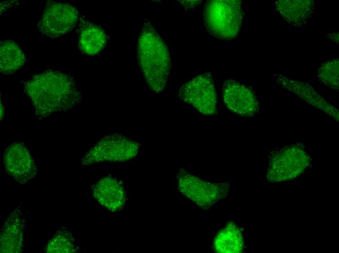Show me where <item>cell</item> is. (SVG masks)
<instances>
[{
  "instance_id": "obj_1",
  "label": "cell",
  "mask_w": 339,
  "mask_h": 253,
  "mask_svg": "<svg viewBox=\"0 0 339 253\" xmlns=\"http://www.w3.org/2000/svg\"><path fill=\"white\" fill-rule=\"evenodd\" d=\"M24 92L31 99L38 120L66 111L81 100L73 75L53 70L34 75L24 83Z\"/></svg>"
},
{
  "instance_id": "obj_2",
  "label": "cell",
  "mask_w": 339,
  "mask_h": 253,
  "mask_svg": "<svg viewBox=\"0 0 339 253\" xmlns=\"http://www.w3.org/2000/svg\"><path fill=\"white\" fill-rule=\"evenodd\" d=\"M137 59L149 89L159 94L165 89L171 69L168 48L148 21L144 23L137 44Z\"/></svg>"
},
{
  "instance_id": "obj_3",
  "label": "cell",
  "mask_w": 339,
  "mask_h": 253,
  "mask_svg": "<svg viewBox=\"0 0 339 253\" xmlns=\"http://www.w3.org/2000/svg\"><path fill=\"white\" fill-rule=\"evenodd\" d=\"M240 0H209L205 4L204 18L207 31L214 37L231 40L238 36L244 12Z\"/></svg>"
},
{
  "instance_id": "obj_4",
  "label": "cell",
  "mask_w": 339,
  "mask_h": 253,
  "mask_svg": "<svg viewBox=\"0 0 339 253\" xmlns=\"http://www.w3.org/2000/svg\"><path fill=\"white\" fill-rule=\"evenodd\" d=\"M267 172L271 182H282L296 178L310 165L311 159L301 144L287 145L272 151Z\"/></svg>"
},
{
  "instance_id": "obj_5",
  "label": "cell",
  "mask_w": 339,
  "mask_h": 253,
  "mask_svg": "<svg viewBox=\"0 0 339 253\" xmlns=\"http://www.w3.org/2000/svg\"><path fill=\"white\" fill-rule=\"evenodd\" d=\"M140 145L121 134L107 135L100 140L83 156L82 165L103 162H124L134 158Z\"/></svg>"
},
{
  "instance_id": "obj_6",
  "label": "cell",
  "mask_w": 339,
  "mask_h": 253,
  "mask_svg": "<svg viewBox=\"0 0 339 253\" xmlns=\"http://www.w3.org/2000/svg\"><path fill=\"white\" fill-rule=\"evenodd\" d=\"M178 97L206 116L217 114V93L211 73L209 72L182 85Z\"/></svg>"
},
{
  "instance_id": "obj_7",
  "label": "cell",
  "mask_w": 339,
  "mask_h": 253,
  "mask_svg": "<svg viewBox=\"0 0 339 253\" xmlns=\"http://www.w3.org/2000/svg\"><path fill=\"white\" fill-rule=\"evenodd\" d=\"M180 192L202 208H207L225 197L228 190L227 183H211L200 179L181 169L177 175Z\"/></svg>"
},
{
  "instance_id": "obj_8",
  "label": "cell",
  "mask_w": 339,
  "mask_h": 253,
  "mask_svg": "<svg viewBox=\"0 0 339 253\" xmlns=\"http://www.w3.org/2000/svg\"><path fill=\"white\" fill-rule=\"evenodd\" d=\"M78 19V12L76 7L69 3L49 1L38 27L43 34L56 38L71 31Z\"/></svg>"
},
{
  "instance_id": "obj_9",
  "label": "cell",
  "mask_w": 339,
  "mask_h": 253,
  "mask_svg": "<svg viewBox=\"0 0 339 253\" xmlns=\"http://www.w3.org/2000/svg\"><path fill=\"white\" fill-rule=\"evenodd\" d=\"M222 97L226 108L236 114L251 117L259 110V101L253 91L234 79L225 80Z\"/></svg>"
},
{
  "instance_id": "obj_10",
  "label": "cell",
  "mask_w": 339,
  "mask_h": 253,
  "mask_svg": "<svg viewBox=\"0 0 339 253\" xmlns=\"http://www.w3.org/2000/svg\"><path fill=\"white\" fill-rule=\"evenodd\" d=\"M3 160L6 172L20 183L28 182L38 173L36 164L22 143H14L7 147Z\"/></svg>"
},
{
  "instance_id": "obj_11",
  "label": "cell",
  "mask_w": 339,
  "mask_h": 253,
  "mask_svg": "<svg viewBox=\"0 0 339 253\" xmlns=\"http://www.w3.org/2000/svg\"><path fill=\"white\" fill-rule=\"evenodd\" d=\"M93 194L101 205L111 211L122 210L126 203L123 181L112 177L103 178L95 184L93 186Z\"/></svg>"
},
{
  "instance_id": "obj_12",
  "label": "cell",
  "mask_w": 339,
  "mask_h": 253,
  "mask_svg": "<svg viewBox=\"0 0 339 253\" xmlns=\"http://www.w3.org/2000/svg\"><path fill=\"white\" fill-rule=\"evenodd\" d=\"M277 83L309 104L339 121V110L323 98L308 83L290 79L281 74L274 75Z\"/></svg>"
},
{
  "instance_id": "obj_13",
  "label": "cell",
  "mask_w": 339,
  "mask_h": 253,
  "mask_svg": "<svg viewBox=\"0 0 339 253\" xmlns=\"http://www.w3.org/2000/svg\"><path fill=\"white\" fill-rule=\"evenodd\" d=\"M24 220L21 211L15 209L6 218L0 232V253H21Z\"/></svg>"
},
{
  "instance_id": "obj_14",
  "label": "cell",
  "mask_w": 339,
  "mask_h": 253,
  "mask_svg": "<svg viewBox=\"0 0 339 253\" xmlns=\"http://www.w3.org/2000/svg\"><path fill=\"white\" fill-rule=\"evenodd\" d=\"M275 8L283 19L297 27H303L310 21L315 4L313 0H279Z\"/></svg>"
},
{
  "instance_id": "obj_15",
  "label": "cell",
  "mask_w": 339,
  "mask_h": 253,
  "mask_svg": "<svg viewBox=\"0 0 339 253\" xmlns=\"http://www.w3.org/2000/svg\"><path fill=\"white\" fill-rule=\"evenodd\" d=\"M79 30L78 47L82 53L94 55L106 47L107 36L100 26L82 19Z\"/></svg>"
},
{
  "instance_id": "obj_16",
  "label": "cell",
  "mask_w": 339,
  "mask_h": 253,
  "mask_svg": "<svg viewBox=\"0 0 339 253\" xmlns=\"http://www.w3.org/2000/svg\"><path fill=\"white\" fill-rule=\"evenodd\" d=\"M244 239L240 229L233 222H229L214 237L213 248L216 253H241Z\"/></svg>"
},
{
  "instance_id": "obj_17",
  "label": "cell",
  "mask_w": 339,
  "mask_h": 253,
  "mask_svg": "<svg viewBox=\"0 0 339 253\" xmlns=\"http://www.w3.org/2000/svg\"><path fill=\"white\" fill-rule=\"evenodd\" d=\"M0 68L1 73L12 74L19 69L25 62L21 48L12 40L0 41Z\"/></svg>"
},
{
  "instance_id": "obj_18",
  "label": "cell",
  "mask_w": 339,
  "mask_h": 253,
  "mask_svg": "<svg viewBox=\"0 0 339 253\" xmlns=\"http://www.w3.org/2000/svg\"><path fill=\"white\" fill-rule=\"evenodd\" d=\"M77 250L72 233L65 228L57 231L45 248L46 252L50 253H75Z\"/></svg>"
},
{
  "instance_id": "obj_19",
  "label": "cell",
  "mask_w": 339,
  "mask_h": 253,
  "mask_svg": "<svg viewBox=\"0 0 339 253\" xmlns=\"http://www.w3.org/2000/svg\"><path fill=\"white\" fill-rule=\"evenodd\" d=\"M339 59L323 63L318 70V80L322 85L332 89H339Z\"/></svg>"
},
{
  "instance_id": "obj_20",
  "label": "cell",
  "mask_w": 339,
  "mask_h": 253,
  "mask_svg": "<svg viewBox=\"0 0 339 253\" xmlns=\"http://www.w3.org/2000/svg\"><path fill=\"white\" fill-rule=\"evenodd\" d=\"M179 1L186 9H190L201 3L202 0H179Z\"/></svg>"
},
{
  "instance_id": "obj_21",
  "label": "cell",
  "mask_w": 339,
  "mask_h": 253,
  "mask_svg": "<svg viewBox=\"0 0 339 253\" xmlns=\"http://www.w3.org/2000/svg\"><path fill=\"white\" fill-rule=\"evenodd\" d=\"M4 116V108L3 104L0 101V121H1Z\"/></svg>"
}]
</instances>
